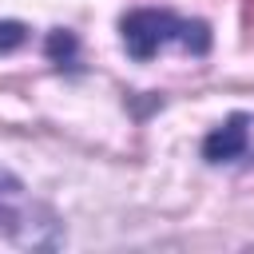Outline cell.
I'll return each instance as SVG.
<instances>
[{
  "label": "cell",
  "mask_w": 254,
  "mask_h": 254,
  "mask_svg": "<svg viewBox=\"0 0 254 254\" xmlns=\"http://www.w3.org/2000/svg\"><path fill=\"white\" fill-rule=\"evenodd\" d=\"M119 32H123V48L131 60L147 64L159 48L167 44H183L190 56H206L210 48V28L202 20H179L171 12H159V8H135L119 20Z\"/></svg>",
  "instance_id": "cell-1"
},
{
  "label": "cell",
  "mask_w": 254,
  "mask_h": 254,
  "mask_svg": "<svg viewBox=\"0 0 254 254\" xmlns=\"http://www.w3.org/2000/svg\"><path fill=\"white\" fill-rule=\"evenodd\" d=\"M0 238L24 242V246H48L56 242V218L48 206L32 202L24 183L8 171H0Z\"/></svg>",
  "instance_id": "cell-2"
},
{
  "label": "cell",
  "mask_w": 254,
  "mask_h": 254,
  "mask_svg": "<svg viewBox=\"0 0 254 254\" xmlns=\"http://www.w3.org/2000/svg\"><path fill=\"white\" fill-rule=\"evenodd\" d=\"M246 127H250V115H230L222 127H214L202 143V155L206 163H234V159H246Z\"/></svg>",
  "instance_id": "cell-3"
},
{
  "label": "cell",
  "mask_w": 254,
  "mask_h": 254,
  "mask_svg": "<svg viewBox=\"0 0 254 254\" xmlns=\"http://www.w3.org/2000/svg\"><path fill=\"white\" fill-rule=\"evenodd\" d=\"M48 56H52L60 67H64V64H71V60H75V36H71V32H64V28H60V32H52V36H48Z\"/></svg>",
  "instance_id": "cell-4"
},
{
  "label": "cell",
  "mask_w": 254,
  "mask_h": 254,
  "mask_svg": "<svg viewBox=\"0 0 254 254\" xmlns=\"http://www.w3.org/2000/svg\"><path fill=\"white\" fill-rule=\"evenodd\" d=\"M28 40V28L16 24V20H0V52H12Z\"/></svg>",
  "instance_id": "cell-5"
},
{
  "label": "cell",
  "mask_w": 254,
  "mask_h": 254,
  "mask_svg": "<svg viewBox=\"0 0 254 254\" xmlns=\"http://www.w3.org/2000/svg\"><path fill=\"white\" fill-rule=\"evenodd\" d=\"M242 28H246V40L254 44V0H242Z\"/></svg>",
  "instance_id": "cell-6"
}]
</instances>
